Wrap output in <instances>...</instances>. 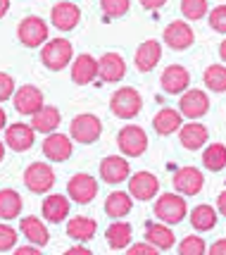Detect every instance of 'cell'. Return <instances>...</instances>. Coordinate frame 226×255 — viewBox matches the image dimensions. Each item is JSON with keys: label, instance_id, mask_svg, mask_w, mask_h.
Wrapping results in <instances>:
<instances>
[{"label": "cell", "instance_id": "45", "mask_svg": "<svg viewBox=\"0 0 226 255\" xmlns=\"http://www.w3.org/2000/svg\"><path fill=\"white\" fill-rule=\"evenodd\" d=\"M217 210L226 217V191H222V193H219V198H217Z\"/></svg>", "mask_w": 226, "mask_h": 255}, {"label": "cell", "instance_id": "49", "mask_svg": "<svg viewBox=\"0 0 226 255\" xmlns=\"http://www.w3.org/2000/svg\"><path fill=\"white\" fill-rule=\"evenodd\" d=\"M219 57H222V60L226 62V38L222 41V45H219Z\"/></svg>", "mask_w": 226, "mask_h": 255}, {"label": "cell", "instance_id": "25", "mask_svg": "<svg viewBox=\"0 0 226 255\" xmlns=\"http://www.w3.org/2000/svg\"><path fill=\"white\" fill-rule=\"evenodd\" d=\"M183 124V115L176 112L174 108H162V110L152 117V129L159 136H171L174 131H179V127Z\"/></svg>", "mask_w": 226, "mask_h": 255}, {"label": "cell", "instance_id": "4", "mask_svg": "<svg viewBox=\"0 0 226 255\" xmlns=\"http://www.w3.org/2000/svg\"><path fill=\"white\" fill-rule=\"evenodd\" d=\"M188 212V205H186V198H181L179 193H162L155 203V217L159 222L169 224H179Z\"/></svg>", "mask_w": 226, "mask_h": 255}, {"label": "cell", "instance_id": "30", "mask_svg": "<svg viewBox=\"0 0 226 255\" xmlns=\"http://www.w3.org/2000/svg\"><path fill=\"white\" fill-rule=\"evenodd\" d=\"M98 232V222L90 217H72L67 222V236L74 241H90Z\"/></svg>", "mask_w": 226, "mask_h": 255}, {"label": "cell", "instance_id": "16", "mask_svg": "<svg viewBox=\"0 0 226 255\" xmlns=\"http://www.w3.org/2000/svg\"><path fill=\"white\" fill-rule=\"evenodd\" d=\"M50 22L60 31H72L81 22V10L74 5V0L57 2L55 7H53V12H50Z\"/></svg>", "mask_w": 226, "mask_h": 255}, {"label": "cell", "instance_id": "43", "mask_svg": "<svg viewBox=\"0 0 226 255\" xmlns=\"http://www.w3.org/2000/svg\"><path fill=\"white\" fill-rule=\"evenodd\" d=\"M38 251H41V248H38V246H22V248H14V253L17 255H36L38 253Z\"/></svg>", "mask_w": 226, "mask_h": 255}, {"label": "cell", "instance_id": "7", "mask_svg": "<svg viewBox=\"0 0 226 255\" xmlns=\"http://www.w3.org/2000/svg\"><path fill=\"white\" fill-rule=\"evenodd\" d=\"M17 38L19 43L26 45V48H36V45H43L48 41V24L41 17H24L19 26H17Z\"/></svg>", "mask_w": 226, "mask_h": 255}, {"label": "cell", "instance_id": "31", "mask_svg": "<svg viewBox=\"0 0 226 255\" xmlns=\"http://www.w3.org/2000/svg\"><path fill=\"white\" fill-rule=\"evenodd\" d=\"M22 212V196L14 189H2L0 191V220H14Z\"/></svg>", "mask_w": 226, "mask_h": 255}, {"label": "cell", "instance_id": "47", "mask_svg": "<svg viewBox=\"0 0 226 255\" xmlns=\"http://www.w3.org/2000/svg\"><path fill=\"white\" fill-rule=\"evenodd\" d=\"M69 253H81V255H88L90 251H88V248H83V246H74V248H69Z\"/></svg>", "mask_w": 226, "mask_h": 255}, {"label": "cell", "instance_id": "50", "mask_svg": "<svg viewBox=\"0 0 226 255\" xmlns=\"http://www.w3.org/2000/svg\"><path fill=\"white\" fill-rule=\"evenodd\" d=\"M2 157H5V143L0 141V162H2Z\"/></svg>", "mask_w": 226, "mask_h": 255}, {"label": "cell", "instance_id": "2", "mask_svg": "<svg viewBox=\"0 0 226 255\" xmlns=\"http://www.w3.org/2000/svg\"><path fill=\"white\" fill-rule=\"evenodd\" d=\"M72 60H74V48H72V43H69L67 38H53L41 50V62L50 72L65 69L67 65H72Z\"/></svg>", "mask_w": 226, "mask_h": 255}, {"label": "cell", "instance_id": "46", "mask_svg": "<svg viewBox=\"0 0 226 255\" xmlns=\"http://www.w3.org/2000/svg\"><path fill=\"white\" fill-rule=\"evenodd\" d=\"M7 10H10V0H0V19L7 14Z\"/></svg>", "mask_w": 226, "mask_h": 255}, {"label": "cell", "instance_id": "5", "mask_svg": "<svg viewBox=\"0 0 226 255\" xmlns=\"http://www.w3.org/2000/svg\"><path fill=\"white\" fill-rule=\"evenodd\" d=\"M117 145L126 157H138L148 150V133L138 124H126L124 129L117 133Z\"/></svg>", "mask_w": 226, "mask_h": 255}, {"label": "cell", "instance_id": "13", "mask_svg": "<svg viewBox=\"0 0 226 255\" xmlns=\"http://www.w3.org/2000/svg\"><path fill=\"white\" fill-rule=\"evenodd\" d=\"M72 150H74V145H72V138L65 136V133L60 131H50L45 133V141H43V155L48 160H53V162H65L72 157Z\"/></svg>", "mask_w": 226, "mask_h": 255}, {"label": "cell", "instance_id": "6", "mask_svg": "<svg viewBox=\"0 0 226 255\" xmlns=\"http://www.w3.org/2000/svg\"><path fill=\"white\" fill-rule=\"evenodd\" d=\"M24 184L31 193H48L55 184V172L48 162H31L24 169Z\"/></svg>", "mask_w": 226, "mask_h": 255}, {"label": "cell", "instance_id": "36", "mask_svg": "<svg viewBox=\"0 0 226 255\" xmlns=\"http://www.w3.org/2000/svg\"><path fill=\"white\" fill-rule=\"evenodd\" d=\"M100 7L107 19H119V17H124L129 12L131 0H100Z\"/></svg>", "mask_w": 226, "mask_h": 255}, {"label": "cell", "instance_id": "19", "mask_svg": "<svg viewBox=\"0 0 226 255\" xmlns=\"http://www.w3.org/2000/svg\"><path fill=\"white\" fill-rule=\"evenodd\" d=\"M159 84H162L164 93L176 96V93H183V91L188 89V84H191V74H188V69H186V67L169 65L167 69H164V72H162Z\"/></svg>", "mask_w": 226, "mask_h": 255}, {"label": "cell", "instance_id": "15", "mask_svg": "<svg viewBox=\"0 0 226 255\" xmlns=\"http://www.w3.org/2000/svg\"><path fill=\"white\" fill-rule=\"evenodd\" d=\"M129 174H131V165H129V160H126L124 155H107L100 162L102 181H107V184H112V186L126 181Z\"/></svg>", "mask_w": 226, "mask_h": 255}, {"label": "cell", "instance_id": "3", "mask_svg": "<svg viewBox=\"0 0 226 255\" xmlns=\"http://www.w3.org/2000/svg\"><path fill=\"white\" fill-rule=\"evenodd\" d=\"M102 133V122L95 117V115H90V112H83V115H76L72 124H69V136H72V141H76V143H95L98 138H100Z\"/></svg>", "mask_w": 226, "mask_h": 255}, {"label": "cell", "instance_id": "28", "mask_svg": "<svg viewBox=\"0 0 226 255\" xmlns=\"http://www.w3.org/2000/svg\"><path fill=\"white\" fill-rule=\"evenodd\" d=\"M60 127V110L53 105H43L31 115V129L38 133H50Z\"/></svg>", "mask_w": 226, "mask_h": 255}, {"label": "cell", "instance_id": "35", "mask_svg": "<svg viewBox=\"0 0 226 255\" xmlns=\"http://www.w3.org/2000/svg\"><path fill=\"white\" fill-rule=\"evenodd\" d=\"M181 12L186 19L198 22L207 14V0H181Z\"/></svg>", "mask_w": 226, "mask_h": 255}, {"label": "cell", "instance_id": "12", "mask_svg": "<svg viewBox=\"0 0 226 255\" xmlns=\"http://www.w3.org/2000/svg\"><path fill=\"white\" fill-rule=\"evenodd\" d=\"M98 193V181L90 174H74L67 184V196L79 205H88Z\"/></svg>", "mask_w": 226, "mask_h": 255}, {"label": "cell", "instance_id": "9", "mask_svg": "<svg viewBox=\"0 0 226 255\" xmlns=\"http://www.w3.org/2000/svg\"><path fill=\"white\" fill-rule=\"evenodd\" d=\"M12 103H14V110L19 112V115H34L36 110H41L43 108V91L31 86V84H24L22 89H14L12 93Z\"/></svg>", "mask_w": 226, "mask_h": 255}, {"label": "cell", "instance_id": "40", "mask_svg": "<svg viewBox=\"0 0 226 255\" xmlns=\"http://www.w3.org/2000/svg\"><path fill=\"white\" fill-rule=\"evenodd\" d=\"M12 93H14V79L5 72H0V103L10 100Z\"/></svg>", "mask_w": 226, "mask_h": 255}, {"label": "cell", "instance_id": "29", "mask_svg": "<svg viewBox=\"0 0 226 255\" xmlns=\"http://www.w3.org/2000/svg\"><path fill=\"white\" fill-rule=\"evenodd\" d=\"M19 229H22L24 239H26L29 244L38 246V248L48 246V241H50V234H48L45 224L41 222L38 217H22V224H19Z\"/></svg>", "mask_w": 226, "mask_h": 255}, {"label": "cell", "instance_id": "41", "mask_svg": "<svg viewBox=\"0 0 226 255\" xmlns=\"http://www.w3.org/2000/svg\"><path fill=\"white\" fill-rule=\"evenodd\" d=\"M126 253L129 255H157V248L152 244H136V246H126Z\"/></svg>", "mask_w": 226, "mask_h": 255}, {"label": "cell", "instance_id": "14", "mask_svg": "<svg viewBox=\"0 0 226 255\" xmlns=\"http://www.w3.org/2000/svg\"><path fill=\"white\" fill-rule=\"evenodd\" d=\"M36 141V131L31 129V124H24V122H17V124H10L7 131H5V145L14 150V153H24L29 150Z\"/></svg>", "mask_w": 226, "mask_h": 255}, {"label": "cell", "instance_id": "44", "mask_svg": "<svg viewBox=\"0 0 226 255\" xmlns=\"http://www.w3.org/2000/svg\"><path fill=\"white\" fill-rule=\"evenodd\" d=\"M164 2H167V0H141V5H143L146 10H159Z\"/></svg>", "mask_w": 226, "mask_h": 255}, {"label": "cell", "instance_id": "34", "mask_svg": "<svg viewBox=\"0 0 226 255\" xmlns=\"http://www.w3.org/2000/svg\"><path fill=\"white\" fill-rule=\"evenodd\" d=\"M205 86L215 93H226V67L224 65H210L203 74Z\"/></svg>", "mask_w": 226, "mask_h": 255}, {"label": "cell", "instance_id": "38", "mask_svg": "<svg viewBox=\"0 0 226 255\" xmlns=\"http://www.w3.org/2000/svg\"><path fill=\"white\" fill-rule=\"evenodd\" d=\"M14 246H17V232L2 222V224H0V253L12 251Z\"/></svg>", "mask_w": 226, "mask_h": 255}, {"label": "cell", "instance_id": "23", "mask_svg": "<svg viewBox=\"0 0 226 255\" xmlns=\"http://www.w3.org/2000/svg\"><path fill=\"white\" fill-rule=\"evenodd\" d=\"M105 239H107V246H110L112 251H126V246L131 244V239H134V229H131V224L124 222V220H114V222L107 227Z\"/></svg>", "mask_w": 226, "mask_h": 255}, {"label": "cell", "instance_id": "27", "mask_svg": "<svg viewBox=\"0 0 226 255\" xmlns=\"http://www.w3.org/2000/svg\"><path fill=\"white\" fill-rule=\"evenodd\" d=\"M146 241L152 244L157 251H169L174 246V232L169 229V224L164 222H150L146 227Z\"/></svg>", "mask_w": 226, "mask_h": 255}, {"label": "cell", "instance_id": "18", "mask_svg": "<svg viewBox=\"0 0 226 255\" xmlns=\"http://www.w3.org/2000/svg\"><path fill=\"white\" fill-rule=\"evenodd\" d=\"M98 79V60L88 53H81L72 60V81L79 84V86H86L90 81Z\"/></svg>", "mask_w": 226, "mask_h": 255}, {"label": "cell", "instance_id": "33", "mask_svg": "<svg viewBox=\"0 0 226 255\" xmlns=\"http://www.w3.org/2000/svg\"><path fill=\"white\" fill-rule=\"evenodd\" d=\"M203 165L210 172H222L226 167V145L224 143H210L203 153Z\"/></svg>", "mask_w": 226, "mask_h": 255}, {"label": "cell", "instance_id": "21", "mask_svg": "<svg viewBox=\"0 0 226 255\" xmlns=\"http://www.w3.org/2000/svg\"><path fill=\"white\" fill-rule=\"evenodd\" d=\"M195 41V33L188 26V22H171L167 29H164V43L169 45L171 50H186L188 45H193Z\"/></svg>", "mask_w": 226, "mask_h": 255}, {"label": "cell", "instance_id": "37", "mask_svg": "<svg viewBox=\"0 0 226 255\" xmlns=\"http://www.w3.org/2000/svg\"><path fill=\"white\" fill-rule=\"evenodd\" d=\"M207 246H205L203 236H186L179 244V253L181 255H205Z\"/></svg>", "mask_w": 226, "mask_h": 255}, {"label": "cell", "instance_id": "32", "mask_svg": "<svg viewBox=\"0 0 226 255\" xmlns=\"http://www.w3.org/2000/svg\"><path fill=\"white\" fill-rule=\"evenodd\" d=\"M191 224L195 232H210L217 224V210L212 205H195L191 210Z\"/></svg>", "mask_w": 226, "mask_h": 255}, {"label": "cell", "instance_id": "10", "mask_svg": "<svg viewBox=\"0 0 226 255\" xmlns=\"http://www.w3.org/2000/svg\"><path fill=\"white\" fill-rule=\"evenodd\" d=\"M129 193L131 198L136 200H150L157 196L159 191V179L150 172H136V174H129Z\"/></svg>", "mask_w": 226, "mask_h": 255}, {"label": "cell", "instance_id": "26", "mask_svg": "<svg viewBox=\"0 0 226 255\" xmlns=\"http://www.w3.org/2000/svg\"><path fill=\"white\" fill-rule=\"evenodd\" d=\"M134 208V198L131 193H124V191H112L107 198H105V215L112 217V220H122L126 217Z\"/></svg>", "mask_w": 226, "mask_h": 255}, {"label": "cell", "instance_id": "24", "mask_svg": "<svg viewBox=\"0 0 226 255\" xmlns=\"http://www.w3.org/2000/svg\"><path fill=\"white\" fill-rule=\"evenodd\" d=\"M67 215H69V196L50 193L48 198H43V217L48 222L60 224Z\"/></svg>", "mask_w": 226, "mask_h": 255}, {"label": "cell", "instance_id": "17", "mask_svg": "<svg viewBox=\"0 0 226 255\" xmlns=\"http://www.w3.org/2000/svg\"><path fill=\"white\" fill-rule=\"evenodd\" d=\"M179 141L186 150H200L205 148V143L210 141V131L207 127L200 122H188V124H181L179 127Z\"/></svg>", "mask_w": 226, "mask_h": 255}, {"label": "cell", "instance_id": "48", "mask_svg": "<svg viewBox=\"0 0 226 255\" xmlns=\"http://www.w3.org/2000/svg\"><path fill=\"white\" fill-rule=\"evenodd\" d=\"M5 124H7V115H5V110L0 108V131L5 129Z\"/></svg>", "mask_w": 226, "mask_h": 255}, {"label": "cell", "instance_id": "8", "mask_svg": "<svg viewBox=\"0 0 226 255\" xmlns=\"http://www.w3.org/2000/svg\"><path fill=\"white\" fill-rule=\"evenodd\" d=\"M181 115L183 117H188V120H200L207 115L210 110V96L200 89H186L183 91V96H181Z\"/></svg>", "mask_w": 226, "mask_h": 255}, {"label": "cell", "instance_id": "20", "mask_svg": "<svg viewBox=\"0 0 226 255\" xmlns=\"http://www.w3.org/2000/svg\"><path fill=\"white\" fill-rule=\"evenodd\" d=\"M126 74V62L119 53H105L98 60V77L107 84H114L119 79H124Z\"/></svg>", "mask_w": 226, "mask_h": 255}, {"label": "cell", "instance_id": "42", "mask_svg": "<svg viewBox=\"0 0 226 255\" xmlns=\"http://www.w3.org/2000/svg\"><path fill=\"white\" fill-rule=\"evenodd\" d=\"M210 253L212 255H226V239H219L217 244L210 246Z\"/></svg>", "mask_w": 226, "mask_h": 255}, {"label": "cell", "instance_id": "1", "mask_svg": "<svg viewBox=\"0 0 226 255\" xmlns=\"http://www.w3.org/2000/svg\"><path fill=\"white\" fill-rule=\"evenodd\" d=\"M141 108H143V98L131 86L117 89L112 93V98H110V112L114 117H119V120H134L136 115L141 112Z\"/></svg>", "mask_w": 226, "mask_h": 255}, {"label": "cell", "instance_id": "39", "mask_svg": "<svg viewBox=\"0 0 226 255\" xmlns=\"http://www.w3.org/2000/svg\"><path fill=\"white\" fill-rule=\"evenodd\" d=\"M210 26L219 33H226V5H217L210 12Z\"/></svg>", "mask_w": 226, "mask_h": 255}, {"label": "cell", "instance_id": "11", "mask_svg": "<svg viewBox=\"0 0 226 255\" xmlns=\"http://www.w3.org/2000/svg\"><path fill=\"white\" fill-rule=\"evenodd\" d=\"M171 184H174L176 193H181V196H195V193L203 191L205 177H203V172L195 169V167H181V169H176Z\"/></svg>", "mask_w": 226, "mask_h": 255}, {"label": "cell", "instance_id": "22", "mask_svg": "<svg viewBox=\"0 0 226 255\" xmlns=\"http://www.w3.org/2000/svg\"><path fill=\"white\" fill-rule=\"evenodd\" d=\"M159 57H162V43L155 41V38H148L143 43L138 45V50H136V69L138 72H150V69H155V65L159 62Z\"/></svg>", "mask_w": 226, "mask_h": 255}]
</instances>
